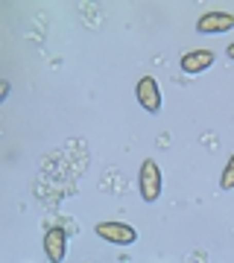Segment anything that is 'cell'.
Listing matches in <instances>:
<instances>
[{
  "instance_id": "9c48e42d",
  "label": "cell",
  "mask_w": 234,
  "mask_h": 263,
  "mask_svg": "<svg viewBox=\"0 0 234 263\" xmlns=\"http://www.w3.org/2000/svg\"><path fill=\"white\" fill-rule=\"evenodd\" d=\"M228 56L234 59V41H231V44H228Z\"/></svg>"
},
{
  "instance_id": "7a4b0ae2",
  "label": "cell",
  "mask_w": 234,
  "mask_h": 263,
  "mask_svg": "<svg viewBox=\"0 0 234 263\" xmlns=\"http://www.w3.org/2000/svg\"><path fill=\"white\" fill-rule=\"evenodd\" d=\"M94 231H97L100 240L114 243V246H132L135 240H138V231H135L132 226H126V222H100Z\"/></svg>"
},
{
  "instance_id": "277c9868",
  "label": "cell",
  "mask_w": 234,
  "mask_h": 263,
  "mask_svg": "<svg viewBox=\"0 0 234 263\" xmlns=\"http://www.w3.org/2000/svg\"><path fill=\"white\" fill-rule=\"evenodd\" d=\"M196 29L199 32H205V35H220V32H228V29H234V15L231 12H208V15H202V18L196 21Z\"/></svg>"
},
{
  "instance_id": "6da1fadb",
  "label": "cell",
  "mask_w": 234,
  "mask_h": 263,
  "mask_svg": "<svg viewBox=\"0 0 234 263\" xmlns=\"http://www.w3.org/2000/svg\"><path fill=\"white\" fill-rule=\"evenodd\" d=\"M161 187H164V179H161V170L152 158H147L140 164V173H138V190L143 202H155L161 196Z\"/></svg>"
},
{
  "instance_id": "52a82bcc",
  "label": "cell",
  "mask_w": 234,
  "mask_h": 263,
  "mask_svg": "<svg viewBox=\"0 0 234 263\" xmlns=\"http://www.w3.org/2000/svg\"><path fill=\"white\" fill-rule=\"evenodd\" d=\"M220 187H223V190H234V155L228 158V164H225V170H223Z\"/></svg>"
},
{
  "instance_id": "ba28073f",
  "label": "cell",
  "mask_w": 234,
  "mask_h": 263,
  "mask_svg": "<svg viewBox=\"0 0 234 263\" xmlns=\"http://www.w3.org/2000/svg\"><path fill=\"white\" fill-rule=\"evenodd\" d=\"M6 97H9V82H6V79H0V103H3Z\"/></svg>"
},
{
  "instance_id": "3957f363",
  "label": "cell",
  "mask_w": 234,
  "mask_h": 263,
  "mask_svg": "<svg viewBox=\"0 0 234 263\" xmlns=\"http://www.w3.org/2000/svg\"><path fill=\"white\" fill-rule=\"evenodd\" d=\"M135 97H138L140 108H147L150 114H155L161 108V91H158V82L152 76H140L138 88H135Z\"/></svg>"
},
{
  "instance_id": "8992f818",
  "label": "cell",
  "mask_w": 234,
  "mask_h": 263,
  "mask_svg": "<svg viewBox=\"0 0 234 263\" xmlns=\"http://www.w3.org/2000/svg\"><path fill=\"white\" fill-rule=\"evenodd\" d=\"M178 65H182V70H185L187 76L202 73V70H208V67L214 65V53H211V50H190V53L182 56Z\"/></svg>"
},
{
  "instance_id": "5b68a950",
  "label": "cell",
  "mask_w": 234,
  "mask_h": 263,
  "mask_svg": "<svg viewBox=\"0 0 234 263\" xmlns=\"http://www.w3.org/2000/svg\"><path fill=\"white\" fill-rule=\"evenodd\" d=\"M44 254L50 263H62L67 254V234L62 228H47L44 234Z\"/></svg>"
}]
</instances>
